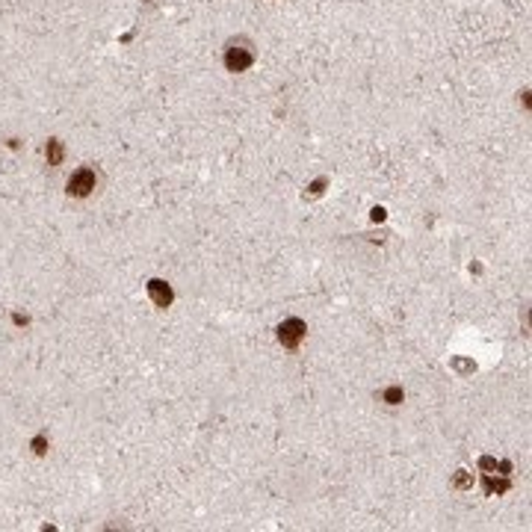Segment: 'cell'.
Returning <instances> with one entry per match:
<instances>
[{"label": "cell", "instance_id": "1", "mask_svg": "<svg viewBox=\"0 0 532 532\" xmlns=\"http://www.w3.org/2000/svg\"><path fill=\"white\" fill-rule=\"evenodd\" d=\"M95 183H98V177H95V172H92V169H77V172L68 177V195H74V198H86V195L95 189Z\"/></svg>", "mask_w": 532, "mask_h": 532}, {"label": "cell", "instance_id": "2", "mask_svg": "<svg viewBox=\"0 0 532 532\" xmlns=\"http://www.w3.org/2000/svg\"><path fill=\"white\" fill-rule=\"evenodd\" d=\"M305 331H308V328H305V322L293 317V319H284V322L278 325V340H281L287 349H296V346L302 343Z\"/></svg>", "mask_w": 532, "mask_h": 532}, {"label": "cell", "instance_id": "3", "mask_svg": "<svg viewBox=\"0 0 532 532\" xmlns=\"http://www.w3.org/2000/svg\"><path fill=\"white\" fill-rule=\"evenodd\" d=\"M251 62H254V56H251V50H246V47H231V50L225 53L228 71H246Z\"/></svg>", "mask_w": 532, "mask_h": 532}, {"label": "cell", "instance_id": "4", "mask_svg": "<svg viewBox=\"0 0 532 532\" xmlns=\"http://www.w3.org/2000/svg\"><path fill=\"white\" fill-rule=\"evenodd\" d=\"M148 296H151V302H154L157 308H169V305H172V287H169L166 281H160V278L148 281Z\"/></svg>", "mask_w": 532, "mask_h": 532}, {"label": "cell", "instance_id": "5", "mask_svg": "<svg viewBox=\"0 0 532 532\" xmlns=\"http://www.w3.org/2000/svg\"><path fill=\"white\" fill-rule=\"evenodd\" d=\"M47 163H50V166H59V163H62V142H59V139H50V142H47Z\"/></svg>", "mask_w": 532, "mask_h": 532}, {"label": "cell", "instance_id": "6", "mask_svg": "<svg viewBox=\"0 0 532 532\" xmlns=\"http://www.w3.org/2000/svg\"><path fill=\"white\" fill-rule=\"evenodd\" d=\"M402 396H405L402 388H388V390H385V402H388V405H399Z\"/></svg>", "mask_w": 532, "mask_h": 532}, {"label": "cell", "instance_id": "7", "mask_svg": "<svg viewBox=\"0 0 532 532\" xmlns=\"http://www.w3.org/2000/svg\"><path fill=\"white\" fill-rule=\"evenodd\" d=\"M470 485H473V479H470L464 470H459V473H456V488H470Z\"/></svg>", "mask_w": 532, "mask_h": 532}, {"label": "cell", "instance_id": "8", "mask_svg": "<svg viewBox=\"0 0 532 532\" xmlns=\"http://www.w3.org/2000/svg\"><path fill=\"white\" fill-rule=\"evenodd\" d=\"M44 447H47V441H44V435H38V438L33 441V450H35V456H44Z\"/></svg>", "mask_w": 532, "mask_h": 532}, {"label": "cell", "instance_id": "9", "mask_svg": "<svg viewBox=\"0 0 532 532\" xmlns=\"http://www.w3.org/2000/svg\"><path fill=\"white\" fill-rule=\"evenodd\" d=\"M373 219H376V222H379V219H385V210H382V207H376V210H373Z\"/></svg>", "mask_w": 532, "mask_h": 532}]
</instances>
